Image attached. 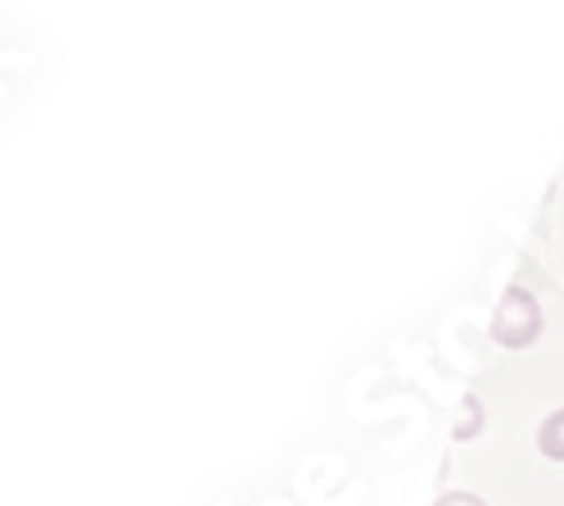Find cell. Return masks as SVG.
Returning a JSON list of instances; mask_svg holds the SVG:
<instances>
[{"instance_id": "7a4b0ae2", "label": "cell", "mask_w": 564, "mask_h": 506, "mask_svg": "<svg viewBox=\"0 0 564 506\" xmlns=\"http://www.w3.org/2000/svg\"><path fill=\"white\" fill-rule=\"evenodd\" d=\"M538 448L551 456V462H564V407L551 411V417L542 421V430H538Z\"/></svg>"}, {"instance_id": "6da1fadb", "label": "cell", "mask_w": 564, "mask_h": 506, "mask_svg": "<svg viewBox=\"0 0 564 506\" xmlns=\"http://www.w3.org/2000/svg\"><path fill=\"white\" fill-rule=\"evenodd\" d=\"M538 331H542V308H538V299H533L529 290H520V286H510V290L501 294L497 312H492V340H497L501 348H529V344L538 340Z\"/></svg>"}, {"instance_id": "3957f363", "label": "cell", "mask_w": 564, "mask_h": 506, "mask_svg": "<svg viewBox=\"0 0 564 506\" xmlns=\"http://www.w3.org/2000/svg\"><path fill=\"white\" fill-rule=\"evenodd\" d=\"M434 506H488L484 497H475V493H443Z\"/></svg>"}]
</instances>
